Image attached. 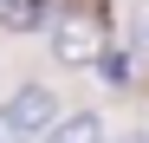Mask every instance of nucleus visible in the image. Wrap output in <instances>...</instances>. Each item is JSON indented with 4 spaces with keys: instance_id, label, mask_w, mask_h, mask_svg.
I'll use <instances>...</instances> for the list:
<instances>
[{
    "instance_id": "nucleus-1",
    "label": "nucleus",
    "mask_w": 149,
    "mask_h": 143,
    "mask_svg": "<svg viewBox=\"0 0 149 143\" xmlns=\"http://www.w3.org/2000/svg\"><path fill=\"white\" fill-rule=\"evenodd\" d=\"M0 124H7L13 137H45V130L58 124V98H52L45 85H19V91H13V104L0 111Z\"/></svg>"
},
{
    "instance_id": "nucleus-2",
    "label": "nucleus",
    "mask_w": 149,
    "mask_h": 143,
    "mask_svg": "<svg viewBox=\"0 0 149 143\" xmlns=\"http://www.w3.org/2000/svg\"><path fill=\"white\" fill-rule=\"evenodd\" d=\"M52 52H58V65H97L104 59V39H97V20H84V13H65L58 26H52Z\"/></svg>"
},
{
    "instance_id": "nucleus-3",
    "label": "nucleus",
    "mask_w": 149,
    "mask_h": 143,
    "mask_svg": "<svg viewBox=\"0 0 149 143\" xmlns=\"http://www.w3.org/2000/svg\"><path fill=\"white\" fill-rule=\"evenodd\" d=\"M45 143H110V130H104L97 111H71V117H58L45 130Z\"/></svg>"
},
{
    "instance_id": "nucleus-4",
    "label": "nucleus",
    "mask_w": 149,
    "mask_h": 143,
    "mask_svg": "<svg viewBox=\"0 0 149 143\" xmlns=\"http://www.w3.org/2000/svg\"><path fill=\"white\" fill-rule=\"evenodd\" d=\"M39 20H45V0H0V26L7 33H26Z\"/></svg>"
},
{
    "instance_id": "nucleus-5",
    "label": "nucleus",
    "mask_w": 149,
    "mask_h": 143,
    "mask_svg": "<svg viewBox=\"0 0 149 143\" xmlns=\"http://www.w3.org/2000/svg\"><path fill=\"white\" fill-rule=\"evenodd\" d=\"M97 72H104L110 85H123V78H130V59H123V52H104V59H97Z\"/></svg>"
},
{
    "instance_id": "nucleus-6",
    "label": "nucleus",
    "mask_w": 149,
    "mask_h": 143,
    "mask_svg": "<svg viewBox=\"0 0 149 143\" xmlns=\"http://www.w3.org/2000/svg\"><path fill=\"white\" fill-rule=\"evenodd\" d=\"M123 143H136V137H123Z\"/></svg>"
},
{
    "instance_id": "nucleus-7",
    "label": "nucleus",
    "mask_w": 149,
    "mask_h": 143,
    "mask_svg": "<svg viewBox=\"0 0 149 143\" xmlns=\"http://www.w3.org/2000/svg\"><path fill=\"white\" fill-rule=\"evenodd\" d=\"M143 85H149V72H143Z\"/></svg>"
},
{
    "instance_id": "nucleus-8",
    "label": "nucleus",
    "mask_w": 149,
    "mask_h": 143,
    "mask_svg": "<svg viewBox=\"0 0 149 143\" xmlns=\"http://www.w3.org/2000/svg\"><path fill=\"white\" fill-rule=\"evenodd\" d=\"M143 143H149V137H143Z\"/></svg>"
}]
</instances>
